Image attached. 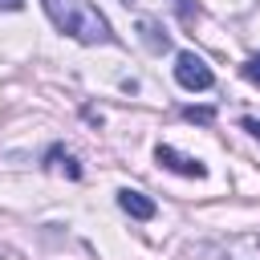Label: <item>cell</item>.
Listing matches in <instances>:
<instances>
[{
  "instance_id": "obj_2",
  "label": "cell",
  "mask_w": 260,
  "mask_h": 260,
  "mask_svg": "<svg viewBox=\"0 0 260 260\" xmlns=\"http://www.w3.org/2000/svg\"><path fill=\"white\" fill-rule=\"evenodd\" d=\"M175 81L195 93V89H211L215 73H211V65H207L199 53H179V61H175Z\"/></svg>"
},
{
  "instance_id": "obj_3",
  "label": "cell",
  "mask_w": 260,
  "mask_h": 260,
  "mask_svg": "<svg viewBox=\"0 0 260 260\" xmlns=\"http://www.w3.org/2000/svg\"><path fill=\"white\" fill-rule=\"evenodd\" d=\"M154 158H158V167H167V171H175V175H187V179H203V175H207V167H203L199 158H187V154H179L175 146H158Z\"/></svg>"
},
{
  "instance_id": "obj_4",
  "label": "cell",
  "mask_w": 260,
  "mask_h": 260,
  "mask_svg": "<svg viewBox=\"0 0 260 260\" xmlns=\"http://www.w3.org/2000/svg\"><path fill=\"white\" fill-rule=\"evenodd\" d=\"M118 207L126 211V215H134V219H154V199H146L142 191H130V187H122L118 191Z\"/></svg>"
},
{
  "instance_id": "obj_9",
  "label": "cell",
  "mask_w": 260,
  "mask_h": 260,
  "mask_svg": "<svg viewBox=\"0 0 260 260\" xmlns=\"http://www.w3.org/2000/svg\"><path fill=\"white\" fill-rule=\"evenodd\" d=\"M244 130H248V134H256V138H260V122H256V118H244Z\"/></svg>"
},
{
  "instance_id": "obj_11",
  "label": "cell",
  "mask_w": 260,
  "mask_h": 260,
  "mask_svg": "<svg viewBox=\"0 0 260 260\" xmlns=\"http://www.w3.org/2000/svg\"><path fill=\"white\" fill-rule=\"evenodd\" d=\"M175 4H179V12H183V16H191V4H187V0H175Z\"/></svg>"
},
{
  "instance_id": "obj_6",
  "label": "cell",
  "mask_w": 260,
  "mask_h": 260,
  "mask_svg": "<svg viewBox=\"0 0 260 260\" xmlns=\"http://www.w3.org/2000/svg\"><path fill=\"white\" fill-rule=\"evenodd\" d=\"M138 28H142V32H146V45H150V49H167V37H158V28H154V24H150V20H142V24H138Z\"/></svg>"
},
{
  "instance_id": "obj_8",
  "label": "cell",
  "mask_w": 260,
  "mask_h": 260,
  "mask_svg": "<svg viewBox=\"0 0 260 260\" xmlns=\"http://www.w3.org/2000/svg\"><path fill=\"white\" fill-rule=\"evenodd\" d=\"M187 118H199V122H211V110H187Z\"/></svg>"
},
{
  "instance_id": "obj_5",
  "label": "cell",
  "mask_w": 260,
  "mask_h": 260,
  "mask_svg": "<svg viewBox=\"0 0 260 260\" xmlns=\"http://www.w3.org/2000/svg\"><path fill=\"white\" fill-rule=\"evenodd\" d=\"M45 158H49V167H53V171H65L69 179H77V175H81V167H77V162H73V158H69V154L61 150V146H53V150H49Z\"/></svg>"
},
{
  "instance_id": "obj_1",
  "label": "cell",
  "mask_w": 260,
  "mask_h": 260,
  "mask_svg": "<svg viewBox=\"0 0 260 260\" xmlns=\"http://www.w3.org/2000/svg\"><path fill=\"white\" fill-rule=\"evenodd\" d=\"M41 4H45L49 20H53L65 37H73V41H81V45H110V41H114L110 20H106L89 0H41Z\"/></svg>"
},
{
  "instance_id": "obj_10",
  "label": "cell",
  "mask_w": 260,
  "mask_h": 260,
  "mask_svg": "<svg viewBox=\"0 0 260 260\" xmlns=\"http://www.w3.org/2000/svg\"><path fill=\"white\" fill-rule=\"evenodd\" d=\"M20 4H24V0H0V8H4V12H16Z\"/></svg>"
},
{
  "instance_id": "obj_7",
  "label": "cell",
  "mask_w": 260,
  "mask_h": 260,
  "mask_svg": "<svg viewBox=\"0 0 260 260\" xmlns=\"http://www.w3.org/2000/svg\"><path fill=\"white\" fill-rule=\"evenodd\" d=\"M244 77H248V81H256V85H260V53H256V57H252V61H248V65H244Z\"/></svg>"
}]
</instances>
